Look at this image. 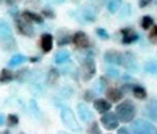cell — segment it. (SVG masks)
Here are the masks:
<instances>
[{
    "label": "cell",
    "instance_id": "cell-1",
    "mask_svg": "<svg viewBox=\"0 0 157 134\" xmlns=\"http://www.w3.org/2000/svg\"><path fill=\"white\" fill-rule=\"evenodd\" d=\"M115 115L118 119L124 123L131 122L136 115V106L131 100H125L115 107Z\"/></svg>",
    "mask_w": 157,
    "mask_h": 134
},
{
    "label": "cell",
    "instance_id": "cell-2",
    "mask_svg": "<svg viewBox=\"0 0 157 134\" xmlns=\"http://www.w3.org/2000/svg\"><path fill=\"white\" fill-rule=\"evenodd\" d=\"M60 117H61V121L64 123V125L72 130V132H82V127L78 124L76 117H75V113L74 111L70 108V107H63L61 111H60Z\"/></svg>",
    "mask_w": 157,
    "mask_h": 134
},
{
    "label": "cell",
    "instance_id": "cell-3",
    "mask_svg": "<svg viewBox=\"0 0 157 134\" xmlns=\"http://www.w3.org/2000/svg\"><path fill=\"white\" fill-rule=\"evenodd\" d=\"M131 130L136 134H155L157 132L156 127L152 123H150L142 118L136 119L131 123Z\"/></svg>",
    "mask_w": 157,
    "mask_h": 134
},
{
    "label": "cell",
    "instance_id": "cell-4",
    "mask_svg": "<svg viewBox=\"0 0 157 134\" xmlns=\"http://www.w3.org/2000/svg\"><path fill=\"white\" fill-rule=\"evenodd\" d=\"M82 74H83V80L87 82L92 79L96 74V63L92 57H86L82 62Z\"/></svg>",
    "mask_w": 157,
    "mask_h": 134
},
{
    "label": "cell",
    "instance_id": "cell-5",
    "mask_svg": "<svg viewBox=\"0 0 157 134\" xmlns=\"http://www.w3.org/2000/svg\"><path fill=\"white\" fill-rule=\"evenodd\" d=\"M118 117L115 113L110 112V111H107L103 113V116L101 117V123L102 125L107 129V130H114L118 128Z\"/></svg>",
    "mask_w": 157,
    "mask_h": 134
},
{
    "label": "cell",
    "instance_id": "cell-6",
    "mask_svg": "<svg viewBox=\"0 0 157 134\" xmlns=\"http://www.w3.org/2000/svg\"><path fill=\"white\" fill-rule=\"evenodd\" d=\"M16 26H17V29L21 34L26 35V37H32L34 34V28L33 26L31 24V22H28L27 19H25L23 17L22 18H16Z\"/></svg>",
    "mask_w": 157,
    "mask_h": 134
},
{
    "label": "cell",
    "instance_id": "cell-7",
    "mask_svg": "<svg viewBox=\"0 0 157 134\" xmlns=\"http://www.w3.org/2000/svg\"><path fill=\"white\" fill-rule=\"evenodd\" d=\"M121 66H124L128 71L130 72H136L139 69V66H137V61L134 56L132 52H125L123 55V58H121Z\"/></svg>",
    "mask_w": 157,
    "mask_h": 134
},
{
    "label": "cell",
    "instance_id": "cell-8",
    "mask_svg": "<svg viewBox=\"0 0 157 134\" xmlns=\"http://www.w3.org/2000/svg\"><path fill=\"white\" fill-rule=\"evenodd\" d=\"M120 32H121V43L125 45L132 44L139 40V34L132 28H123Z\"/></svg>",
    "mask_w": 157,
    "mask_h": 134
},
{
    "label": "cell",
    "instance_id": "cell-9",
    "mask_svg": "<svg viewBox=\"0 0 157 134\" xmlns=\"http://www.w3.org/2000/svg\"><path fill=\"white\" fill-rule=\"evenodd\" d=\"M72 43L77 46V48H80V49H86V48H88L90 46V39H88V37H87V34L85 33V32H76L75 34H74V37H72Z\"/></svg>",
    "mask_w": 157,
    "mask_h": 134
},
{
    "label": "cell",
    "instance_id": "cell-10",
    "mask_svg": "<svg viewBox=\"0 0 157 134\" xmlns=\"http://www.w3.org/2000/svg\"><path fill=\"white\" fill-rule=\"evenodd\" d=\"M103 58L109 65H121L123 55L120 52H118L117 50H108V51L104 52Z\"/></svg>",
    "mask_w": 157,
    "mask_h": 134
},
{
    "label": "cell",
    "instance_id": "cell-11",
    "mask_svg": "<svg viewBox=\"0 0 157 134\" xmlns=\"http://www.w3.org/2000/svg\"><path fill=\"white\" fill-rule=\"evenodd\" d=\"M77 113H78L80 118H81L83 122H86V123L93 121V113H92V111L87 107L86 104H78V105H77Z\"/></svg>",
    "mask_w": 157,
    "mask_h": 134
},
{
    "label": "cell",
    "instance_id": "cell-12",
    "mask_svg": "<svg viewBox=\"0 0 157 134\" xmlns=\"http://www.w3.org/2000/svg\"><path fill=\"white\" fill-rule=\"evenodd\" d=\"M12 30H11V27L10 24L7 23L6 19H0V39L1 40H9V39H12Z\"/></svg>",
    "mask_w": 157,
    "mask_h": 134
},
{
    "label": "cell",
    "instance_id": "cell-13",
    "mask_svg": "<svg viewBox=\"0 0 157 134\" xmlns=\"http://www.w3.org/2000/svg\"><path fill=\"white\" fill-rule=\"evenodd\" d=\"M40 48L44 52H49L53 49V35L49 33H44L40 37Z\"/></svg>",
    "mask_w": 157,
    "mask_h": 134
},
{
    "label": "cell",
    "instance_id": "cell-14",
    "mask_svg": "<svg viewBox=\"0 0 157 134\" xmlns=\"http://www.w3.org/2000/svg\"><path fill=\"white\" fill-rule=\"evenodd\" d=\"M93 107L99 113H104L112 108V104H109L104 99H96V100H93Z\"/></svg>",
    "mask_w": 157,
    "mask_h": 134
},
{
    "label": "cell",
    "instance_id": "cell-15",
    "mask_svg": "<svg viewBox=\"0 0 157 134\" xmlns=\"http://www.w3.org/2000/svg\"><path fill=\"white\" fill-rule=\"evenodd\" d=\"M145 115H147L152 121L157 119V101H156V99L150 100V102L145 107Z\"/></svg>",
    "mask_w": 157,
    "mask_h": 134
},
{
    "label": "cell",
    "instance_id": "cell-16",
    "mask_svg": "<svg viewBox=\"0 0 157 134\" xmlns=\"http://www.w3.org/2000/svg\"><path fill=\"white\" fill-rule=\"evenodd\" d=\"M107 97L110 100V101H113V102H118V101H120L121 99H123V96H124V93H123V90H120V89H118V88H110V89H108L107 90Z\"/></svg>",
    "mask_w": 157,
    "mask_h": 134
},
{
    "label": "cell",
    "instance_id": "cell-17",
    "mask_svg": "<svg viewBox=\"0 0 157 134\" xmlns=\"http://www.w3.org/2000/svg\"><path fill=\"white\" fill-rule=\"evenodd\" d=\"M22 17L25 19H27L28 22H33V23H43V17L34 13V12H31V11H23L22 13Z\"/></svg>",
    "mask_w": 157,
    "mask_h": 134
},
{
    "label": "cell",
    "instance_id": "cell-18",
    "mask_svg": "<svg viewBox=\"0 0 157 134\" xmlns=\"http://www.w3.org/2000/svg\"><path fill=\"white\" fill-rule=\"evenodd\" d=\"M69 58H70V52H69L67 50H60V51H58V52L55 54V56H54V61H55L56 65H63V63H65Z\"/></svg>",
    "mask_w": 157,
    "mask_h": 134
},
{
    "label": "cell",
    "instance_id": "cell-19",
    "mask_svg": "<svg viewBox=\"0 0 157 134\" xmlns=\"http://www.w3.org/2000/svg\"><path fill=\"white\" fill-rule=\"evenodd\" d=\"M27 60H28V58H27L25 55L17 54V55H13V56L10 58V61H9V66H10V67H16V66H18V65L25 63Z\"/></svg>",
    "mask_w": 157,
    "mask_h": 134
},
{
    "label": "cell",
    "instance_id": "cell-20",
    "mask_svg": "<svg viewBox=\"0 0 157 134\" xmlns=\"http://www.w3.org/2000/svg\"><path fill=\"white\" fill-rule=\"evenodd\" d=\"M132 94L136 99H140V100H144L146 99L147 96V93H146V89L141 85H134L132 86Z\"/></svg>",
    "mask_w": 157,
    "mask_h": 134
},
{
    "label": "cell",
    "instance_id": "cell-21",
    "mask_svg": "<svg viewBox=\"0 0 157 134\" xmlns=\"http://www.w3.org/2000/svg\"><path fill=\"white\" fill-rule=\"evenodd\" d=\"M13 79V73L9 68H4L0 72V83H9Z\"/></svg>",
    "mask_w": 157,
    "mask_h": 134
},
{
    "label": "cell",
    "instance_id": "cell-22",
    "mask_svg": "<svg viewBox=\"0 0 157 134\" xmlns=\"http://www.w3.org/2000/svg\"><path fill=\"white\" fill-rule=\"evenodd\" d=\"M59 76H60L59 71H58L56 68H52V69L49 71V73H48V84L54 85V84L58 82Z\"/></svg>",
    "mask_w": 157,
    "mask_h": 134
},
{
    "label": "cell",
    "instance_id": "cell-23",
    "mask_svg": "<svg viewBox=\"0 0 157 134\" xmlns=\"http://www.w3.org/2000/svg\"><path fill=\"white\" fill-rule=\"evenodd\" d=\"M58 45H66L69 44L70 41V37H69V33L66 30H59L58 32Z\"/></svg>",
    "mask_w": 157,
    "mask_h": 134
},
{
    "label": "cell",
    "instance_id": "cell-24",
    "mask_svg": "<svg viewBox=\"0 0 157 134\" xmlns=\"http://www.w3.org/2000/svg\"><path fill=\"white\" fill-rule=\"evenodd\" d=\"M105 88H107V80L104 77H101L94 84V91L96 93H103L105 90Z\"/></svg>",
    "mask_w": 157,
    "mask_h": 134
},
{
    "label": "cell",
    "instance_id": "cell-25",
    "mask_svg": "<svg viewBox=\"0 0 157 134\" xmlns=\"http://www.w3.org/2000/svg\"><path fill=\"white\" fill-rule=\"evenodd\" d=\"M108 11L110 13H115L120 7H121V0H110L108 2Z\"/></svg>",
    "mask_w": 157,
    "mask_h": 134
},
{
    "label": "cell",
    "instance_id": "cell-26",
    "mask_svg": "<svg viewBox=\"0 0 157 134\" xmlns=\"http://www.w3.org/2000/svg\"><path fill=\"white\" fill-rule=\"evenodd\" d=\"M152 24H153V18L150 15H146V16L142 17V21H141L142 29H148V28L152 27Z\"/></svg>",
    "mask_w": 157,
    "mask_h": 134
},
{
    "label": "cell",
    "instance_id": "cell-27",
    "mask_svg": "<svg viewBox=\"0 0 157 134\" xmlns=\"http://www.w3.org/2000/svg\"><path fill=\"white\" fill-rule=\"evenodd\" d=\"M145 71L148 72V73H151V74H156V73H157V63H156V61L151 60V61L146 62V65H145Z\"/></svg>",
    "mask_w": 157,
    "mask_h": 134
},
{
    "label": "cell",
    "instance_id": "cell-28",
    "mask_svg": "<svg viewBox=\"0 0 157 134\" xmlns=\"http://www.w3.org/2000/svg\"><path fill=\"white\" fill-rule=\"evenodd\" d=\"M28 77H29V72H28L27 68H23L22 71H18V72L16 73V79H17L18 82H25V79L28 78Z\"/></svg>",
    "mask_w": 157,
    "mask_h": 134
},
{
    "label": "cell",
    "instance_id": "cell-29",
    "mask_svg": "<svg viewBox=\"0 0 157 134\" xmlns=\"http://www.w3.org/2000/svg\"><path fill=\"white\" fill-rule=\"evenodd\" d=\"M130 13H131V5L126 4V5L123 6V10L120 12V18H126V17L130 16Z\"/></svg>",
    "mask_w": 157,
    "mask_h": 134
},
{
    "label": "cell",
    "instance_id": "cell-30",
    "mask_svg": "<svg viewBox=\"0 0 157 134\" xmlns=\"http://www.w3.org/2000/svg\"><path fill=\"white\" fill-rule=\"evenodd\" d=\"M82 17L86 19V21H94L96 17H94V13L90 10V9H85L82 11Z\"/></svg>",
    "mask_w": 157,
    "mask_h": 134
},
{
    "label": "cell",
    "instance_id": "cell-31",
    "mask_svg": "<svg viewBox=\"0 0 157 134\" xmlns=\"http://www.w3.org/2000/svg\"><path fill=\"white\" fill-rule=\"evenodd\" d=\"M96 34H97L101 39H103V40L109 39V34H108V32H107L104 28H97V29H96Z\"/></svg>",
    "mask_w": 157,
    "mask_h": 134
},
{
    "label": "cell",
    "instance_id": "cell-32",
    "mask_svg": "<svg viewBox=\"0 0 157 134\" xmlns=\"http://www.w3.org/2000/svg\"><path fill=\"white\" fill-rule=\"evenodd\" d=\"M105 73H107L109 77H118V76L120 74V72H119L118 68H115V67H110V66L105 68Z\"/></svg>",
    "mask_w": 157,
    "mask_h": 134
},
{
    "label": "cell",
    "instance_id": "cell-33",
    "mask_svg": "<svg viewBox=\"0 0 157 134\" xmlns=\"http://www.w3.org/2000/svg\"><path fill=\"white\" fill-rule=\"evenodd\" d=\"M148 38H150V40H151L152 44H156L157 43V27L155 24H152V30H151Z\"/></svg>",
    "mask_w": 157,
    "mask_h": 134
},
{
    "label": "cell",
    "instance_id": "cell-34",
    "mask_svg": "<svg viewBox=\"0 0 157 134\" xmlns=\"http://www.w3.org/2000/svg\"><path fill=\"white\" fill-rule=\"evenodd\" d=\"M7 122H9V125L10 127H15L17 123H18V117L13 113L9 115V118H7Z\"/></svg>",
    "mask_w": 157,
    "mask_h": 134
},
{
    "label": "cell",
    "instance_id": "cell-35",
    "mask_svg": "<svg viewBox=\"0 0 157 134\" xmlns=\"http://www.w3.org/2000/svg\"><path fill=\"white\" fill-rule=\"evenodd\" d=\"M29 107L32 108V111L34 112V115L39 118V116H40V111H39V108H38V106H37V104H36L34 100H31V101H29Z\"/></svg>",
    "mask_w": 157,
    "mask_h": 134
},
{
    "label": "cell",
    "instance_id": "cell-36",
    "mask_svg": "<svg viewBox=\"0 0 157 134\" xmlns=\"http://www.w3.org/2000/svg\"><path fill=\"white\" fill-rule=\"evenodd\" d=\"M42 16H45V17H49V18H54L55 17V13L52 9H44L42 11Z\"/></svg>",
    "mask_w": 157,
    "mask_h": 134
},
{
    "label": "cell",
    "instance_id": "cell-37",
    "mask_svg": "<svg viewBox=\"0 0 157 134\" xmlns=\"http://www.w3.org/2000/svg\"><path fill=\"white\" fill-rule=\"evenodd\" d=\"M83 97H85V100L86 101H93L94 100V94H93V91L92 90H86L85 91V95H83Z\"/></svg>",
    "mask_w": 157,
    "mask_h": 134
},
{
    "label": "cell",
    "instance_id": "cell-38",
    "mask_svg": "<svg viewBox=\"0 0 157 134\" xmlns=\"http://www.w3.org/2000/svg\"><path fill=\"white\" fill-rule=\"evenodd\" d=\"M60 93H61L60 95H63V96H65V97H70V96L72 95V89L66 86V88H64V89H63Z\"/></svg>",
    "mask_w": 157,
    "mask_h": 134
},
{
    "label": "cell",
    "instance_id": "cell-39",
    "mask_svg": "<svg viewBox=\"0 0 157 134\" xmlns=\"http://www.w3.org/2000/svg\"><path fill=\"white\" fill-rule=\"evenodd\" d=\"M90 132H91V133H101V130H99V128H98V123H97V122H93V123H92V127H91Z\"/></svg>",
    "mask_w": 157,
    "mask_h": 134
},
{
    "label": "cell",
    "instance_id": "cell-40",
    "mask_svg": "<svg viewBox=\"0 0 157 134\" xmlns=\"http://www.w3.org/2000/svg\"><path fill=\"white\" fill-rule=\"evenodd\" d=\"M151 2H152V0H139V6H140L141 9H144V7L148 6Z\"/></svg>",
    "mask_w": 157,
    "mask_h": 134
},
{
    "label": "cell",
    "instance_id": "cell-41",
    "mask_svg": "<svg viewBox=\"0 0 157 134\" xmlns=\"http://www.w3.org/2000/svg\"><path fill=\"white\" fill-rule=\"evenodd\" d=\"M118 133L119 134H128L129 133V129L126 127H121V128H118Z\"/></svg>",
    "mask_w": 157,
    "mask_h": 134
},
{
    "label": "cell",
    "instance_id": "cell-42",
    "mask_svg": "<svg viewBox=\"0 0 157 134\" xmlns=\"http://www.w3.org/2000/svg\"><path fill=\"white\" fill-rule=\"evenodd\" d=\"M4 123H5V117L0 113V127H1V125H4Z\"/></svg>",
    "mask_w": 157,
    "mask_h": 134
},
{
    "label": "cell",
    "instance_id": "cell-43",
    "mask_svg": "<svg viewBox=\"0 0 157 134\" xmlns=\"http://www.w3.org/2000/svg\"><path fill=\"white\" fill-rule=\"evenodd\" d=\"M50 2H54V4H63L65 0H49Z\"/></svg>",
    "mask_w": 157,
    "mask_h": 134
}]
</instances>
